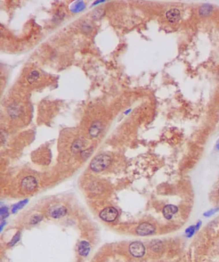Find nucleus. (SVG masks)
<instances>
[{"instance_id":"nucleus-24","label":"nucleus","mask_w":219,"mask_h":262,"mask_svg":"<svg viewBox=\"0 0 219 262\" xmlns=\"http://www.w3.org/2000/svg\"><path fill=\"white\" fill-rule=\"evenodd\" d=\"M5 224H6V222L4 221V220H2V222H1V225H0V231H3V226H4Z\"/></svg>"},{"instance_id":"nucleus-21","label":"nucleus","mask_w":219,"mask_h":262,"mask_svg":"<svg viewBox=\"0 0 219 262\" xmlns=\"http://www.w3.org/2000/svg\"><path fill=\"white\" fill-rule=\"evenodd\" d=\"M92 152V148H90V149H84V150H82V151L81 152V158H82L84 161H86L88 157L91 156Z\"/></svg>"},{"instance_id":"nucleus-13","label":"nucleus","mask_w":219,"mask_h":262,"mask_svg":"<svg viewBox=\"0 0 219 262\" xmlns=\"http://www.w3.org/2000/svg\"><path fill=\"white\" fill-rule=\"evenodd\" d=\"M20 114V107L18 104H12L10 108H9V115L12 117L15 118L18 116Z\"/></svg>"},{"instance_id":"nucleus-9","label":"nucleus","mask_w":219,"mask_h":262,"mask_svg":"<svg viewBox=\"0 0 219 262\" xmlns=\"http://www.w3.org/2000/svg\"><path fill=\"white\" fill-rule=\"evenodd\" d=\"M165 16H166L167 20H169L170 22H171V23H175V22L179 21L180 19H181V12L176 8L169 10L166 12Z\"/></svg>"},{"instance_id":"nucleus-10","label":"nucleus","mask_w":219,"mask_h":262,"mask_svg":"<svg viewBox=\"0 0 219 262\" xmlns=\"http://www.w3.org/2000/svg\"><path fill=\"white\" fill-rule=\"evenodd\" d=\"M177 212H178V207L175 205H171V204L166 205L163 209V214L166 220H171L175 213Z\"/></svg>"},{"instance_id":"nucleus-26","label":"nucleus","mask_w":219,"mask_h":262,"mask_svg":"<svg viewBox=\"0 0 219 262\" xmlns=\"http://www.w3.org/2000/svg\"><path fill=\"white\" fill-rule=\"evenodd\" d=\"M218 194H219V189H218Z\"/></svg>"},{"instance_id":"nucleus-22","label":"nucleus","mask_w":219,"mask_h":262,"mask_svg":"<svg viewBox=\"0 0 219 262\" xmlns=\"http://www.w3.org/2000/svg\"><path fill=\"white\" fill-rule=\"evenodd\" d=\"M0 216H1V220H2L9 216V211H8V207H1V209H0Z\"/></svg>"},{"instance_id":"nucleus-7","label":"nucleus","mask_w":219,"mask_h":262,"mask_svg":"<svg viewBox=\"0 0 219 262\" xmlns=\"http://www.w3.org/2000/svg\"><path fill=\"white\" fill-rule=\"evenodd\" d=\"M103 130V124L102 122L99 121H95L92 123V125L89 127L88 130V133L90 135L91 138L95 139L97 137H99V135L101 133Z\"/></svg>"},{"instance_id":"nucleus-20","label":"nucleus","mask_w":219,"mask_h":262,"mask_svg":"<svg viewBox=\"0 0 219 262\" xmlns=\"http://www.w3.org/2000/svg\"><path fill=\"white\" fill-rule=\"evenodd\" d=\"M42 220H43V215H41V214H35V215H34L31 218L30 224H36L40 223Z\"/></svg>"},{"instance_id":"nucleus-2","label":"nucleus","mask_w":219,"mask_h":262,"mask_svg":"<svg viewBox=\"0 0 219 262\" xmlns=\"http://www.w3.org/2000/svg\"><path fill=\"white\" fill-rule=\"evenodd\" d=\"M100 218L106 222H113L115 221L118 216V212L116 208L114 207H105L103 209L100 214H99Z\"/></svg>"},{"instance_id":"nucleus-1","label":"nucleus","mask_w":219,"mask_h":262,"mask_svg":"<svg viewBox=\"0 0 219 262\" xmlns=\"http://www.w3.org/2000/svg\"><path fill=\"white\" fill-rule=\"evenodd\" d=\"M111 162V156L109 154L101 153L96 156L90 163V169L94 173H100L105 170Z\"/></svg>"},{"instance_id":"nucleus-19","label":"nucleus","mask_w":219,"mask_h":262,"mask_svg":"<svg viewBox=\"0 0 219 262\" xmlns=\"http://www.w3.org/2000/svg\"><path fill=\"white\" fill-rule=\"evenodd\" d=\"M196 231H196V226H195V225H190L188 228L186 229L185 233L187 234V237H192L194 235V233H195Z\"/></svg>"},{"instance_id":"nucleus-8","label":"nucleus","mask_w":219,"mask_h":262,"mask_svg":"<svg viewBox=\"0 0 219 262\" xmlns=\"http://www.w3.org/2000/svg\"><path fill=\"white\" fill-rule=\"evenodd\" d=\"M86 143H87V141L85 140L84 138H79V139H75L71 145V152L74 154L81 152L83 150L84 147L86 146Z\"/></svg>"},{"instance_id":"nucleus-4","label":"nucleus","mask_w":219,"mask_h":262,"mask_svg":"<svg viewBox=\"0 0 219 262\" xmlns=\"http://www.w3.org/2000/svg\"><path fill=\"white\" fill-rule=\"evenodd\" d=\"M129 252L133 257L140 258L146 253V248L140 242H133L129 245Z\"/></svg>"},{"instance_id":"nucleus-18","label":"nucleus","mask_w":219,"mask_h":262,"mask_svg":"<svg viewBox=\"0 0 219 262\" xmlns=\"http://www.w3.org/2000/svg\"><path fill=\"white\" fill-rule=\"evenodd\" d=\"M20 238H21V231H17V232L14 235V237H12V239L10 240V242L8 243V246L13 247L14 245H16L17 242H19Z\"/></svg>"},{"instance_id":"nucleus-25","label":"nucleus","mask_w":219,"mask_h":262,"mask_svg":"<svg viewBox=\"0 0 219 262\" xmlns=\"http://www.w3.org/2000/svg\"><path fill=\"white\" fill-rule=\"evenodd\" d=\"M217 149L219 150V140L218 141V143H217Z\"/></svg>"},{"instance_id":"nucleus-6","label":"nucleus","mask_w":219,"mask_h":262,"mask_svg":"<svg viewBox=\"0 0 219 262\" xmlns=\"http://www.w3.org/2000/svg\"><path fill=\"white\" fill-rule=\"evenodd\" d=\"M67 208L64 206H53L50 207L48 214L53 219H60L67 214Z\"/></svg>"},{"instance_id":"nucleus-16","label":"nucleus","mask_w":219,"mask_h":262,"mask_svg":"<svg viewBox=\"0 0 219 262\" xmlns=\"http://www.w3.org/2000/svg\"><path fill=\"white\" fill-rule=\"evenodd\" d=\"M27 202H28V200H27V199H25V200H23V201H21V202H19L18 203L15 204V205L13 206L12 209H11V213H12V214H16L18 210L22 209V207H23Z\"/></svg>"},{"instance_id":"nucleus-17","label":"nucleus","mask_w":219,"mask_h":262,"mask_svg":"<svg viewBox=\"0 0 219 262\" xmlns=\"http://www.w3.org/2000/svg\"><path fill=\"white\" fill-rule=\"evenodd\" d=\"M150 248L154 252H159L163 248V243L159 240H155L153 241L152 244L150 245Z\"/></svg>"},{"instance_id":"nucleus-15","label":"nucleus","mask_w":219,"mask_h":262,"mask_svg":"<svg viewBox=\"0 0 219 262\" xmlns=\"http://www.w3.org/2000/svg\"><path fill=\"white\" fill-rule=\"evenodd\" d=\"M209 231L211 232V235L216 236V234H218L219 232V221L218 220H215V222L211 223L209 226Z\"/></svg>"},{"instance_id":"nucleus-11","label":"nucleus","mask_w":219,"mask_h":262,"mask_svg":"<svg viewBox=\"0 0 219 262\" xmlns=\"http://www.w3.org/2000/svg\"><path fill=\"white\" fill-rule=\"evenodd\" d=\"M90 250H91V246H90L89 242L87 241L80 242L78 245V253L81 256L87 257L88 254L90 253Z\"/></svg>"},{"instance_id":"nucleus-3","label":"nucleus","mask_w":219,"mask_h":262,"mask_svg":"<svg viewBox=\"0 0 219 262\" xmlns=\"http://www.w3.org/2000/svg\"><path fill=\"white\" fill-rule=\"evenodd\" d=\"M22 190L26 192H32L34 190H36L37 186H38V182L37 179L33 177V176H27L25 177L22 180Z\"/></svg>"},{"instance_id":"nucleus-12","label":"nucleus","mask_w":219,"mask_h":262,"mask_svg":"<svg viewBox=\"0 0 219 262\" xmlns=\"http://www.w3.org/2000/svg\"><path fill=\"white\" fill-rule=\"evenodd\" d=\"M40 74L37 70H32L29 73L28 76L27 77V81L29 84H34V82H36L40 79Z\"/></svg>"},{"instance_id":"nucleus-5","label":"nucleus","mask_w":219,"mask_h":262,"mask_svg":"<svg viewBox=\"0 0 219 262\" xmlns=\"http://www.w3.org/2000/svg\"><path fill=\"white\" fill-rule=\"evenodd\" d=\"M156 231V228L153 224L149 223H141L136 229V233L139 236L141 237H146V236H150L153 235Z\"/></svg>"},{"instance_id":"nucleus-23","label":"nucleus","mask_w":219,"mask_h":262,"mask_svg":"<svg viewBox=\"0 0 219 262\" xmlns=\"http://www.w3.org/2000/svg\"><path fill=\"white\" fill-rule=\"evenodd\" d=\"M218 211H219V207H217V208H213V209H211V210L207 211L206 213H205V214H204V216H205V217H210V216L213 215L214 214H216V213H217V212H218Z\"/></svg>"},{"instance_id":"nucleus-14","label":"nucleus","mask_w":219,"mask_h":262,"mask_svg":"<svg viewBox=\"0 0 219 262\" xmlns=\"http://www.w3.org/2000/svg\"><path fill=\"white\" fill-rule=\"evenodd\" d=\"M212 11V6L211 4H204L199 9V14L203 16H206Z\"/></svg>"}]
</instances>
